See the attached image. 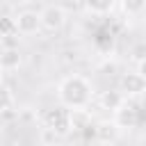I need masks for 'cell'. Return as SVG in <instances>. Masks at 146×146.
<instances>
[{
  "label": "cell",
  "instance_id": "obj_8",
  "mask_svg": "<svg viewBox=\"0 0 146 146\" xmlns=\"http://www.w3.org/2000/svg\"><path fill=\"white\" fill-rule=\"evenodd\" d=\"M23 64V55H21V50L18 48H5L2 52H0V66L5 68V71H16L18 66Z\"/></svg>",
  "mask_w": 146,
  "mask_h": 146
},
{
  "label": "cell",
  "instance_id": "obj_13",
  "mask_svg": "<svg viewBox=\"0 0 146 146\" xmlns=\"http://www.w3.org/2000/svg\"><path fill=\"white\" fill-rule=\"evenodd\" d=\"M14 103V96H11V89L5 84V82H0V112H5L9 105Z\"/></svg>",
  "mask_w": 146,
  "mask_h": 146
},
{
  "label": "cell",
  "instance_id": "obj_5",
  "mask_svg": "<svg viewBox=\"0 0 146 146\" xmlns=\"http://www.w3.org/2000/svg\"><path fill=\"white\" fill-rule=\"evenodd\" d=\"M119 89L125 98H132V96H141L146 94V80L135 71V73H123L121 80H119Z\"/></svg>",
  "mask_w": 146,
  "mask_h": 146
},
{
  "label": "cell",
  "instance_id": "obj_1",
  "mask_svg": "<svg viewBox=\"0 0 146 146\" xmlns=\"http://www.w3.org/2000/svg\"><path fill=\"white\" fill-rule=\"evenodd\" d=\"M91 96H94V89H91V82L80 75V73H73V75H66L59 87H57V98H59V105L68 107L71 112H82L89 107L91 103Z\"/></svg>",
  "mask_w": 146,
  "mask_h": 146
},
{
  "label": "cell",
  "instance_id": "obj_4",
  "mask_svg": "<svg viewBox=\"0 0 146 146\" xmlns=\"http://www.w3.org/2000/svg\"><path fill=\"white\" fill-rule=\"evenodd\" d=\"M41 30V16L39 11H32V9H25L16 16V32L23 34V36H32Z\"/></svg>",
  "mask_w": 146,
  "mask_h": 146
},
{
  "label": "cell",
  "instance_id": "obj_17",
  "mask_svg": "<svg viewBox=\"0 0 146 146\" xmlns=\"http://www.w3.org/2000/svg\"><path fill=\"white\" fill-rule=\"evenodd\" d=\"M2 78H5V68L0 66V82H2Z\"/></svg>",
  "mask_w": 146,
  "mask_h": 146
},
{
  "label": "cell",
  "instance_id": "obj_3",
  "mask_svg": "<svg viewBox=\"0 0 146 146\" xmlns=\"http://www.w3.org/2000/svg\"><path fill=\"white\" fill-rule=\"evenodd\" d=\"M39 16H41V30H46V32H50V34L59 32V30L66 25V11H64L59 5H46V7L39 11Z\"/></svg>",
  "mask_w": 146,
  "mask_h": 146
},
{
  "label": "cell",
  "instance_id": "obj_6",
  "mask_svg": "<svg viewBox=\"0 0 146 146\" xmlns=\"http://www.w3.org/2000/svg\"><path fill=\"white\" fill-rule=\"evenodd\" d=\"M112 121L116 123L119 130H130V128H135V125L139 123V110L125 100V103L114 112V119H112Z\"/></svg>",
  "mask_w": 146,
  "mask_h": 146
},
{
  "label": "cell",
  "instance_id": "obj_16",
  "mask_svg": "<svg viewBox=\"0 0 146 146\" xmlns=\"http://www.w3.org/2000/svg\"><path fill=\"white\" fill-rule=\"evenodd\" d=\"M18 5H32V2H36V0H16Z\"/></svg>",
  "mask_w": 146,
  "mask_h": 146
},
{
  "label": "cell",
  "instance_id": "obj_15",
  "mask_svg": "<svg viewBox=\"0 0 146 146\" xmlns=\"http://www.w3.org/2000/svg\"><path fill=\"white\" fill-rule=\"evenodd\" d=\"M137 73L146 80V59H141V62H137Z\"/></svg>",
  "mask_w": 146,
  "mask_h": 146
},
{
  "label": "cell",
  "instance_id": "obj_10",
  "mask_svg": "<svg viewBox=\"0 0 146 146\" xmlns=\"http://www.w3.org/2000/svg\"><path fill=\"white\" fill-rule=\"evenodd\" d=\"M114 2L116 0H87V9L96 16H105L114 9Z\"/></svg>",
  "mask_w": 146,
  "mask_h": 146
},
{
  "label": "cell",
  "instance_id": "obj_12",
  "mask_svg": "<svg viewBox=\"0 0 146 146\" xmlns=\"http://www.w3.org/2000/svg\"><path fill=\"white\" fill-rule=\"evenodd\" d=\"M18 34L16 32V18L14 16H0V39Z\"/></svg>",
  "mask_w": 146,
  "mask_h": 146
},
{
  "label": "cell",
  "instance_id": "obj_14",
  "mask_svg": "<svg viewBox=\"0 0 146 146\" xmlns=\"http://www.w3.org/2000/svg\"><path fill=\"white\" fill-rule=\"evenodd\" d=\"M130 59H132V62L146 59V41H137V43L130 48Z\"/></svg>",
  "mask_w": 146,
  "mask_h": 146
},
{
  "label": "cell",
  "instance_id": "obj_11",
  "mask_svg": "<svg viewBox=\"0 0 146 146\" xmlns=\"http://www.w3.org/2000/svg\"><path fill=\"white\" fill-rule=\"evenodd\" d=\"M119 2H121L123 14H128V16H139L146 9V0H119Z\"/></svg>",
  "mask_w": 146,
  "mask_h": 146
},
{
  "label": "cell",
  "instance_id": "obj_2",
  "mask_svg": "<svg viewBox=\"0 0 146 146\" xmlns=\"http://www.w3.org/2000/svg\"><path fill=\"white\" fill-rule=\"evenodd\" d=\"M46 128L55 135H68L73 130V112L64 105H57L46 112Z\"/></svg>",
  "mask_w": 146,
  "mask_h": 146
},
{
  "label": "cell",
  "instance_id": "obj_7",
  "mask_svg": "<svg viewBox=\"0 0 146 146\" xmlns=\"http://www.w3.org/2000/svg\"><path fill=\"white\" fill-rule=\"evenodd\" d=\"M125 100H128V98L121 94V89H107V91H103V94L98 96L100 110H107V112H112V114H114Z\"/></svg>",
  "mask_w": 146,
  "mask_h": 146
},
{
  "label": "cell",
  "instance_id": "obj_18",
  "mask_svg": "<svg viewBox=\"0 0 146 146\" xmlns=\"http://www.w3.org/2000/svg\"><path fill=\"white\" fill-rule=\"evenodd\" d=\"M141 107H144V110H146V98H144V103H141Z\"/></svg>",
  "mask_w": 146,
  "mask_h": 146
},
{
  "label": "cell",
  "instance_id": "obj_9",
  "mask_svg": "<svg viewBox=\"0 0 146 146\" xmlns=\"http://www.w3.org/2000/svg\"><path fill=\"white\" fill-rule=\"evenodd\" d=\"M116 130H119V128H116L114 121H100V123L96 125V137H98V141L107 144V141H114Z\"/></svg>",
  "mask_w": 146,
  "mask_h": 146
}]
</instances>
